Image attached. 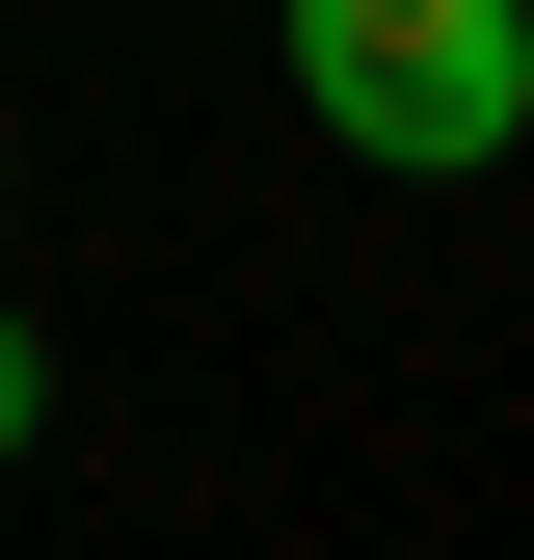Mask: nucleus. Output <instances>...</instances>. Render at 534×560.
Returning a JSON list of instances; mask_svg holds the SVG:
<instances>
[{
	"mask_svg": "<svg viewBox=\"0 0 534 560\" xmlns=\"http://www.w3.org/2000/svg\"><path fill=\"white\" fill-rule=\"evenodd\" d=\"M294 107L348 133V161L454 187L534 133V0H294Z\"/></svg>",
	"mask_w": 534,
	"mask_h": 560,
	"instance_id": "f257e3e1",
	"label": "nucleus"
},
{
	"mask_svg": "<svg viewBox=\"0 0 534 560\" xmlns=\"http://www.w3.org/2000/svg\"><path fill=\"white\" fill-rule=\"evenodd\" d=\"M27 428H54V347H27V320H0V454H27Z\"/></svg>",
	"mask_w": 534,
	"mask_h": 560,
	"instance_id": "f03ea898",
	"label": "nucleus"
}]
</instances>
